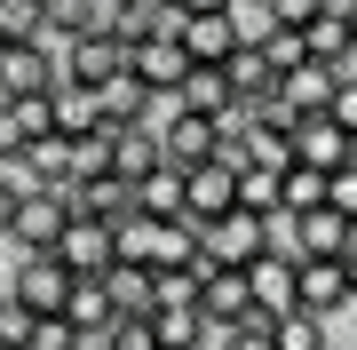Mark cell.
Segmentation results:
<instances>
[{
  "label": "cell",
  "instance_id": "cell-32",
  "mask_svg": "<svg viewBox=\"0 0 357 350\" xmlns=\"http://www.w3.org/2000/svg\"><path fill=\"white\" fill-rule=\"evenodd\" d=\"M24 335H32V311L8 295V302H0V342H24Z\"/></svg>",
  "mask_w": 357,
  "mask_h": 350
},
{
  "label": "cell",
  "instance_id": "cell-31",
  "mask_svg": "<svg viewBox=\"0 0 357 350\" xmlns=\"http://www.w3.org/2000/svg\"><path fill=\"white\" fill-rule=\"evenodd\" d=\"M326 207H342V215L357 223V159H349V168H333V175H326Z\"/></svg>",
  "mask_w": 357,
  "mask_h": 350
},
{
  "label": "cell",
  "instance_id": "cell-22",
  "mask_svg": "<svg viewBox=\"0 0 357 350\" xmlns=\"http://www.w3.org/2000/svg\"><path fill=\"white\" fill-rule=\"evenodd\" d=\"M103 295H112V311H151V271L143 263H112L103 271Z\"/></svg>",
  "mask_w": 357,
  "mask_h": 350
},
{
  "label": "cell",
  "instance_id": "cell-38",
  "mask_svg": "<svg viewBox=\"0 0 357 350\" xmlns=\"http://www.w3.org/2000/svg\"><path fill=\"white\" fill-rule=\"evenodd\" d=\"M40 8H48V0H40Z\"/></svg>",
  "mask_w": 357,
  "mask_h": 350
},
{
  "label": "cell",
  "instance_id": "cell-29",
  "mask_svg": "<svg viewBox=\"0 0 357 350\" xmlns=\"http://www.w3.org/2000/svg\"><path fill=\"white\" fill-rule=\"evenodd\" d=\"M326 119H333L342 136H357V72H342V80H333V96H326Z\"/></svg>",
  "mask_w": 357,
  "mask_h": 350
},
{
  "label": "cell",
  "instance_id": "cell-30",
  "mask_svg": "<svg viewBox=\"0 0 357 350\" xmlns=\"http://www.w3.org/2000/svg\"><path fill=\"white\" fill-rule=\"evenodd\" d=\"M40 32V0H0V40H32Z\"/></svg>",
  "mask_w": 357,
  "mask_h": 350
},
{
  "label": "cell",
  "instance_id": "cell-35",
  "mask_svg": "<svg viewBox=\"0 0 357 350\" xmlns=\"http://www.w3.org/2000/svg\"><path fill=\"white\" fill-rule=\"evenodd\" d=\"M342 271H349V295H357V239L342 247Z\"/></svg>",
  "mask_w": 357,
  "mask_h": 350
},
{
  "label": "cell",
  "instance_id": "cell-6",
  "mask_svg": "<svg viewBox=\"0 0 357 350\" xmlns=\"http://www.w3.org/2000/svg\"><path fill=\"white\" fill-rule=\"evenodd\" d=\"M230 207H238V168H230V159H191V168H183V215L215 223Z\"/></svg>",
  "mask_w": 357,
  "mask_h": 350
},
{
  "label": "cell",
  "instance_id": "cell-10",
  "mask_svg": "<svg viewBox=\"0 0 357 350\" xmlns=\"http://www.w3.org/2000/svg\"><path fill=\"white\" fill-rule=\"evenodd\" d=\"M175 104L199 112V119H215V128H238V96H230L222 64H191V72H183V88H175Z\"/></svg>",
  "mask_w": 357,
  "mask_h": 350
},
{
  "label": "cell",
  "instance_id": "cell-5",
  "mask_svg": "<svg viewBox=\"0 0 357 350\" xmlns=\"http://www.w3.org/2000/svg\"><path fill=\"white\" fill-rule=\"evenodd\" d=\"M183 72H191V56H183L175 32H143V40H128V80H135L143 96H175Z\"/></svg>",
  "mask_w": 357,
  "mask_h": 350
},
{
  "label": "cell",
  "instance_id": "cell-20",
  "mask_svg": "<svg viewBox=\"0 0 357 350\" xmlns=\"http://www.w3.org/2000/svg\"><path fill=\"white\" fill-rule=\"evenodd\" d=\"M64 319H72V335H103V326L119 319V311H112V295H103V279H72Z\"/></svg>",
  "mask_w": 357,
  "mask_h": 350
},
{
  "label": "cell",
  "instance_id": "cell-39",
  "mask_svg": "<svg viewBox=\"0 0 357 350\" xmlns=\"http://www.w3.org/2000/svg\"><path fill=\"white\" fill-rule=\"evenodd\" d=\"M0 350H8V342H0Z\"/></svg>",
  "mask_w": 357,
  "mask_h": 350
},
{
  "label": "cell",
  "instance_id": "cell-36",
  "mask_svg": "<svg viewBox=\"0 0 357 350\" xmlns=\"http://www.w3.org/2000/svg\"><path fill=\"white\" fill-rule=\"evenodd\" d=\"M342 24H349V48H357V0H349V8H342Z\"/></svg>",
  "mask_w": 357,
  "mask_h": 350
},
{
  "label": "cell",
  "instance_id": "cell-9",
  "mask_svg": "<svg viewBox=\"0 0 357 350\" xmlns=\"http://www.w3.org/2000/svg\"><path fill=\"white\" fill-rule=\"evenodd\" d=\"M8 295L24 302V311L40 319V311H64V295H72V271L56 255H24L16 263V279H8Z\"/></svg>",
  "mask_w": 357,
  "mask_h": 350
},
{
  "label": "cell",
  "instance_id": "cell-13",
  "mask_svg": "<svg viewBox=\"0 0 357 350\" xmlns=\"http://www.w3.org/2000/svg\"><path fill=\"white\" fill-rule=\"evenodd\" d=\"M40 88H56V56L40 40H8L0 48V96H40Z\"/></svg>",
  "mask_w": 357,
  "mask_h": 350
},
{
  "label": "cell",
  "instance_id": "cell-33",
  "mask_svg": "<svg viewBox=\"0 0 357 350\" xmlns=\"http://www.w3.org/2000/svg\"><path fill=\"white\" fill-rule=\"evenodd\" d=\"M16 191H24V175L0 168V239H8V215H16Z\"/></svg>",
  "mask_w": 357,
  "mask_h": 350
},
{
  "label": "cell",
  "instance_id": "cell-21",
  "mask_svg": "<svg viewBox=\"0 0 357 350\" xmlns=\"http://www.w3.org/2000/svg\"><path fill=\"white\" fill-rule=\"evenodd\" d=\"M135 207L143 215H183V168L175 159H159L151 175H135Z\"/></svg>",
  "mask_w": 357,
  "mask_h": 350
},
{
  "label": "cell",
  "instance_id": "cell-19",
  "mask_svg": "<svg viewBox=\"0 0 357 350\" xmlns=\"http://www.w3.org/2000/svg\"><path fill=\"white\" fill-rule=\"evenodd\" d=\"M310 207H326V168L286 159L278 168V215H310Z\"/></svg>",
  "mask_w": 357,
  "mask_h": 350
},
{
  "label": "cell",
  "instance_id": "cell-4",
  "mask_svg": "<svg viewBox=\"0 0 357 350\" xmlns=\"http://www.w3.org/2000/svg\"><path fill=\"white\" fill-rule=\"evenodd\" d=\"M119 72H128V40L119 32H72L64 56H56V80H79V88H103Z\"/></svg>",
  "mask_w": 357,
  "mask_h": 350
},
{
  "label": "cell",
  "instance_id": "cell-17",
  "mask_svg": "<svg viewBox=\"0 0 357 350\" xmlns=\"http://www.w3.org/2000/svg\"><path fill=\"white\" fill-rule=\"evenodd\" d=\"M333 80H342L333 64H318V56H302V64H294V72H278V96H286V104H294V112L310 119V112H326Z\"/></svg>",
  "mask_w": 357,
  "mask_h": 350
},
{
  "label": "cell",
  "instance_id": "cell-1",
  "mask_svg": "<svg viewBox=\"0 0 357 350\" xmlns=\"http://www.w3.org/2000/svg\"><path fill=\"white\" fill-rule=\"evenodd\" d=\"M262 247H278V239H270V215L230 207V215H215V223H199V255H206V263H222V271H246Z\"/></svg>",
  "mask_w": 357,
  "mask_h": 350
},
{
  "label": "cell",
  "instance_id": "cell-3",
  "mask_svg": "<svg viewBox=\"0 0 357 350\" xmlns=\"http://www.w3.org/2000/svg\"><path fill=\"white\" fill-rule=\"evenodd\" d=\"M349 271H342V255H294V311H310V319H333V311H349Z\"/></svg>",
  "mask_w": 357,
  "mask_h": 350
},
{
  "label": "cell",
  "instance_id": "cell-34",
  "mask_svg": "<svg viewBox=\"0 0 357 350\" xmlns=\"http://www.w3.org/2000/svg\"><path fill=\"white\" fill-rule=\"evenodd\" d=\"M167 8H183V16H206V8H230V0H167Z\"/></svg>",
  "mask_w": 357,
  "mask_h": 350
},
{
  "label": "cell",
  "instance_id": "cell-8",
  "mask_svg": "<svg viewBox=\"0 0 357 350\" xmlns=\"http://www.w3.org/2000/svg\"><path fill=\"white\" fill-rule=\"evenodd\" d=\"M199 319H206V335H215V326H238V319H255L246 271H222V263H206V271H199Z\"/></svg>",
  "mask_w": 357,
  "mask_h": 350
},
{
  "label": "cell",
  "instance_id": "cell-11",
  "mask_svg": "<svg viewBox=\"0 0 357 350\" xmlns=\"http://www.w3.org/2000/svg\"><path fill=\"white\" fill-rule=\"evenodd\" d=\"M48 112H56V136H112L103 96L79 88V80H56V88H48Z\"/></svg>",
  "mask_w": 357,
  "mask_h": 350
},
{
  "label": "cell",
  "instance_id": "cell-25",
  "mask_svg": "<svg viewBox=\"0 0 357 350\" xmlns=\"http://www.w3.org/2000/svg\"><path fill=\"white\" fill-rule=\"evenodd\" d=\"M8 128H16V143H32V136H56L48 88H40V96H8Z\"/></svg>",
  "mask_w": 357,
  "mask_h": 350
},
{
  "label": "cell",
  "instance_id": "cell-24",
  "mask_svg": "<svg viewBox=\"0 0 357 350\" xmlns=\"http://www.w3.org/2000/svg\"><path fill=\"white\" fill-rule=\"evenodd\" d=\"M238 207L246 215H278V168H255V159H246L238 168Z\"/></svg>",
  "mask_w": 357,
  "mask_h": 350
},
{
  "label": "cell",
  "instance_id": "cell-14",
  "mask_svg": "<svg viewBox=\"0 0 357 350\" xmlns=\"http://www.w3.org/2000/svg\"><path fill=\"white\" fill-rule=\"evenodd\" d=\"M175 40H183V56H191V64H222L230 48H238V24H230V8H206V16H183L175 24Z\"/></svg>",
  "mask_w": 357,
  "mask_h": 350
},
{
  "label": "cell",
  "instance_id": "cell-28",
  "mask_svg": "<svg viewBox=\"0 0 357 350\" xmlns=\"http://www.w3.org/2000/svg\"><path fill=\"white\" fill-rule=\"evenodd\" d=\"M215 350H270V319H238V326H215Z\"/></svg>",
  "mask_w": 357,
  "mask_h": 350
},
{
  "label": "cell",
  "instance_id": "cell-27",
  "mask_svg": "<svg viewBox=\"0 0 357 350\" xmlns=\"http://www.w3.org/2000/svg\"><path fill=\"white\" fill-rule=\"evenodd\" d=\"M103 342H112V350H159V335H151V311H119L112 326H103Z\"/></svg>",
  "mask_w": 357,
  "mask_h": 350
},
{
  "label": "cell",
  "instance_id": "cell-16",
  "mask_svg": "<svg viewBox=\"0 0 357 350\" xmlns=\"http://www.w3.org/2000/svg\"><path fill=\"white\" fill-rule=\"evenodd\" d=\"M294 159H310V168L333 175V168H349V159H357V136H342L326 112H310L302 128H294Z\"/></svg>",
  "mask_w": 357,
  "mask_h": 350
},
{
  "label": "cell",
  "instance_id": "cell-26",
  "mask_svg": "<svg viewBox=\"0 0 357 350\" xmlns=\"http://www.w3.org/2000/svg\"><path fill=\"white\" fill-rule=\"evenodd\" d=\"M64 143H72V183L112 175V136H64Z\"/></svg>",
  "mask_w": 357,
  "mask_h": 350
},
{
  "label": "cell",
  "instance_id": "cell-12",
  "mask_svg": "<svg viewBox=\"0 0 357 350\" xmlns=\"http://www.w3.org/2000/svg\"><path fill=\"white\" fill-rule=\"evenodd\" d=\"M246 295H255V311H262V319L294 311V255H286V247H262V255L246 263Z\"/></svg>",
  "mask_w": 357,
  "mask_h": 350
},
{
  "label": "cell",
  "instance_id": "cell-23",
  "mask_svg": "<svg viewBox=\"0 0 357 350\" xmlns=\"http://www.w3.org/2000/svg\"><path fill=\"white\" fill-rule=\"evenodd\" d=\"M270 350H326V319H310V311H278V319H270Z\"/></svg>",
  "mask_w": 357,
  "mask_h": 350
},
{
  "label": "cell",
  "instance_id": "cell-7",
  "mask_svg": "<svg viewBox=\"0 0 357 350\" xmlns=\"http://www.w3.org/2000/svg\"><path fill=\"white\" fill-rule=\"evenodd\" d=\"M48 255L64 263L72 279H103V271H112V223H96V215H64V231H56Z\"/></svg>",
  "mask_w": 357,
  "mask_h": 350
},
{
  "label": "cell",
  "instance_id": "cell-2",
  "mask_svg": "<svg viewBox=\"0 0 357 350\" xmlns=\"http://www.w3.org/2000/svg\"><path fill=\"white\" fill-rule=\"evenodd\" d=\"M64 215H72L64 183H24V191H16V215H8V239L24 247V255H48L56 231H64Z\"/></svg>",
  "mask_w": 357,
  "mask_h": 350
},
{
  "label": "cell",
  "instance_id": "cell-37",
  "mask_svg": "<svg viewBox=\"0 0 357 350\" xmlns=\"http://www.w3.org/2000/svg\"><path fill=\"white\" fill-rule=\"evenodd\" d=\"M0 104H8V96H0Z\"/></svg>",
  "mask_w": 357,
  "mask_h": 350
},
{
  "label": "cell",
  "instance_id": "cell-18",
  "mask_svg": "<svg viewBox=\"0 0 357 350\" xmlns=\"http://www.w3.org/2000/svg\"><path fill=\"white\" fill-rule=\"evenodd\" d=\"M222 80H230V96H238V104H262V96L278 88V72L262 64V48H255V40H238V48L222 56Z\"/></svg>",
  "mask_w": 357,
  "mask_h": 350
},
{
  "label": "cell",
  "instance_id": "cell-15",
  "mask_svg": "<svg viewBox=\"0 0 357 350\" xmlns=\"http://www.w3.org/2000/svg\"><path fill=\"white\" fill-rule=\"evenodd\" d=\"M151 335H159V350H206L199 295H159V302H151Z\"/></svg>",
  "mask_w": 357,
  "mask_h": 350
}]
</instances>
